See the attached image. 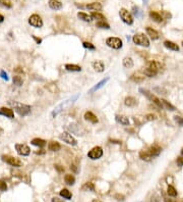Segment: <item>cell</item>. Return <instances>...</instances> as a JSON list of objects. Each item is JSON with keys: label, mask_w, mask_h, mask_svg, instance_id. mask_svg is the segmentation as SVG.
Wrapping results in <instances>:
<instances>
[{"label": "cell", "mask_w": 183, "mask_h": 202, "mask_svg": "<svg viewBox=\"0 0 183 202\" xmlns=\"http://www.w3.org/2000/svg\"><path fill=\"white\" fill-rule=\"evenodd\" d=\"M79 97V94H77V95L72 96V97L68 98L67 100H65V101H63V102H61L60 104H58L57 106L55 107V108L52 110L51 112V117H56V116L58 115V114L60 113L61 111H63V110H65V109L67 108V107H69L70 105L73 104L75 101H77V99Z\"/></svg>", "instance_id": "obj_1"}, {"label": "cell", "mask_w": 183, "mask_h": 202, "mask_svg": "<svg viewBox=\"0 0 183 202\" xmlns=\"http://www.w3.org/2000/svg\"><path fill=\"white\" fill-rule=\"evenodd\" d=\"M10 104L13 107L14 111L19 114V116H27L32 112V107L28 104L21 102H10Z\"/></svg>", "instance_id": "obj_2"}, {"label": "cell", "mask_w": 183, "mask_h": 202, "mask_svg": "<svg viewBox=\"0 0 183 202\" xmlns=\"http://www.w3.org/2000/svg\"><path fill=\"white\" fill-rule=\"evenodd\" d=\"M132 41H133L134 44L138 45V46H142V47L150 46V40H148V38L146 37L144 34H142V33H137V34H135V35L133 36V38H132Z\"/></svg>", "instance_id": "obj_3"}, {"label": "cell", "mask_w": 183, "mask_h": 202, "mask_svg": "<svg viewBox=\"0 0 183 202\" xmlns=\"http://www.w3.org/2000/svg\"><path fill=\"white\" fill-rule=\"evenodd\" d=\"M106 45L112 49L119 50V49L122 48L123 42H122V40L118 37H109L106 39Z\"/></svg>", "instance_id": "obj_4"}, {"label": "cell", "mask_w": 183, "mask_h": 202, "mask_svg": "<svg viewBox=\"0 0 183 202\" xmlns=\"http://www.w3.org/2000/svg\"><path fill=\"white\" fill-rule=\"evenodd\" d=\"M103 153H104V151H103L102 147L101 146H95L88 152V157L91 158L92 160H97V159H99V158L102 157Z\"/></svg>", "instance_id": "obj_5"}, {"label": "cell", "mask_w": 183, "mask_h": 202, "mask_svg": "<svg viewBox=\"0 0 183 202\" xmlns=\"http://www.w3.org/2000/svg\"><path fill=\"white\" fill-rule=\"evenodd\" d=\"M29 23H30L31 26L34 27V28H37V29H40L42 28L44 23H43V19L42 17L37 13H34L29 17Z\"/></svg>", "instance_id": "obj_6"}, {"label": "cell", "mask_w": 183, "mask_h": 202, "mask_svg": "<svg viewBox=\"0 0 183 202\" xmlns=\"http://www.w3.org/2000/svg\"><path fill=\"white\" fill-rule=\"evenodd\" d=\"M119 15H120L121 21H122L123 23H125L126 25H132V23H133V17H132V14L130 13L126 8H120Z\"/></svg>", "instance_id": "obj_7"}, {"label": "cell", "mask_w": 183, "mask_h": 202, "mask_svg": "<svg viewBox=\"0 0 183 202\" xmlns=\"http://www.w3.org/2000/svg\"><path fill=\"white\" fill-rule=\"evenodd\" d=\"M59 139H60L61 141L65 142L66 144L71 145V146H75V145L77 144V141L75 140V138H74L71 134H69V133H67V132L61 133V134L59 135Z\"/></svg>", "instance_id": "obj_8"}, {"label": "cell", "mask_w": 183, "mask_h": 202, "mask_svg": "<svg viewBox=\"0 0 183 202\" xmlns=\"http://www.w3.org/2000/svg\"><path fill=\"white\" fill-rule=\"evenodd\" d=\"M16 150V153L21 156H29L31 154V148L26 144H21V143H16L14 145Z\"/></svg>", "instance_id": "obj_9"}, {"label": "cell", "mask_w": 183, "mask_h": 202, "mask_svg": "<svg viewBox=\"0 0 183 202\" xmlns=\"http://www.w3.org/2000/svg\"><path fill=\"white\" fill-rule=\"evenodd\" d=\"M2 160L6 162L7 164L11 165L13 167H19L23 165L21 160H19V158L13 157V156H8V155H2Z\"/></svg>", "instance_id": "obj_10"}, {"label": "cell", "mask_w": 183, "mask_h": 202, "mask_svg": "<svg viewBox=\"0 0 183 202\" xmlns=\"http://www.w3.org/2000/svg\"><path fill=\"white\" fill-rule=\"evenodd\" d=\"M109 80H110V78L109 77H106L105 79H103V80H101L100 82H98L97 84H96L95 86L94 87H92V88L90 89V91H89V93L90 94H92V93H94V92H96V91H98V90H100L101 88H103V87L106 85L108 82H109Z\"/></svg>", "instance_id": "obj_11"}, {"label": "cell", "mask_w": 183, "mask_h": 202, "mask_svg": "<svg viewBox=\"0 0 183 202\" xmlns=\"http://www.w3.org/2000/svg\"><path fill=\"white\" fill-rule=\"evenodd\" d=\"M0 115L6 116L8 119H14L13 109L8 108V107H1L0 108Z\"/></svg>", "instance_id": "obj_12"}, {"label": "cell", "mask_w": 183, "mask_h": 202, "mask_svg": "<svg viewBox=\"0 0 183 202\" xmlns=\"http://www.w3.org/2000/svg\"><path fill=\"white\" fill-rule=\"evenodd\" d=\"M84 117H85L86 121H90L91 123H94V125L99 123V119H98V116L96 115V114H94L92 111H87L86 113H85Z\"/></svg>", "instance_id": "obj_13"}, {"label": "cell", "mask_w": 183, "mask_h": 202, "mask_svg": "<svg viewBox=\"0 0 183 202\" xmlns=\"http://www.w3.org/2000/svg\"><path fill=\"white\" fill-rule=\"evenodd\" d=\"M92 66L97 72H103L105 70V64L102 60H95L92 62Z\"/></svg>", "instance_id": "obj_14"}, {"label": "cell", "mask_w": 183, "mask_h": 202, "mask_svg": "<svg viewBox=\"0 0 183 202\" xmlns=\"http://www.w3.org/2000/svg\"><path fill=\"white\" fill-rule=\"evenodd\" d=\"M48 5L49 7L53 10H59L62 8L63 4L60 0H49L48 1Z\"/></svg>", "instance_id": "obj_15"}, {"label": "cell", "mask_w": 183, "mask_h": 202, "mask_svg": "<svg viewBox=\"0 0 183 202\" xmlns=\"http://www.w3.org/2000/svg\"><path fill=\"white\" fill-rule=\"evenodd\" d=\"M48 149L52 152H57L61 149V145L57 141H50L48 143Z\"/></svg>", "instance_id": "obj_16"}, {"label": "cell", "mask_w": 183, "mask_h": 202, "mask_svg": "<svg viewBox=\"0 0 183 202\" xmlns=\"http://www.w3.org/2000/svg\"><path fill=\"white\" fill-rule=\"evenodd\" d=\"M31 144L34 145V146H37L39 148H43L47 145V142L44 139H41V138H35L31 141Z\"/></svg>", "instance_id": "obj_17"}, {"label": "cell", "mask_w": 183, "mask_h": 202, "mask_svg": "<svg viewBox=\"0 0 183 202\" xmlns=\"http://www.w3.org/2000/svg\"><path fill=\"white\" fill-rule=\"evenodd\" d=\"M146 34H148V36H150V37H151V39L158 40V39H159V37H160L159 33H158L157 31L155 30V29L151 28V27H146Z\"/></svg>", "instance_id": "obj_18"}, {"label": "cell", "mask_w": 183, "mask_h": 202, "mask_svg": "<svg viewBox=\"0 0 183 202\" xmlns=\"http://www.w3.org/2000/svg\"><path fill=\"white\" fill-rule=\"evenodd\" d=\"M164 46L167 49H169V50H172V51H179L178 45H177L176 43H174V42L169 41V40H166V41L164 42Z\"/></svg>", "instance_id": "obj_19"}, {"label": "cell", "mask_w": 183, "mask_h": 202, "mask_svg": "<svg viewBox=\"0 0 183 202\" xmlns=\"http://www.w3.org/2000/svg\"><path fill=\"white\" fill-rule=\"evenodd\" d=\"M161 152H162V148H161L160 146H158V145H153V146L150 148V150H148V153L151 154L152 157L159 156Z\"/></svg>", "instance_id": "obj_20"}, {"label": "cell", "mask_w": 183, "mask_h": 202, "mask_svg": "<svg viewBox=\"0 0 183 202\" xmlns=\"http://www.w3.org/2000/svg\"><path fill=\"white\" fill-rule=\"evenodd\" d=\"M115 119L117 123H120V125H125V127L129 125V119H128V117L125 115H116Z\"/></svg>", "instance_id": "obj_21"}, {"label": "cell", "mask_w": 183, "mask_h": 202, "mask_svg": "<svg viewBox=\"0 0 183 202\" xmlns=\"http://www.w3.org/2000/svg\"><path fill=\"white\" fill-rule=\"evenodd\" d=\"M64 68L68 72H81V67L77 64H71V63H66L64 65Z\"/></svg>", "instance_id": "obj_22"}, {"label": "cell", "mask_w": 183, "mask_h": 202, "mask_svg": "<svg viewBox=\"0 0 183 202\" xmlns=\"http://www.w3.org/2000/svg\"><path fill=\"white\" fill-rule=\"evenodd\" d=\"M124 104L128 107H133L137 104V100L134 97H132V96H127L124 99Z\"/></svg>", "instance_id": "obj_23"}, {"label": "cell", "mask_w": 183, "mask_h": 202, "mask_svg": "<svg viewBox=\"0 0 183 202\" xmlns=\"http://www.w3.org/2000/svg\"><path fill=\"white\" fill-rule=\"evenodd\" d=\"M86 7L88 8V9H90V10H95V11H97V10H101V9L103 8L102 3H100V2H92V3H89V4L86 5Z\"/></svg>", "instance_id": "obj_24"}, {"label": "cell", "mask_w": 183, "mask_h": 202, "mask_svg": "<svg viewBox=\"0 0 183 202\" xmlns=\"http://www.w3.org/2000/svg\"><path fill=\"white\" fill-rule=\"evenodd\" d=\"M77 17H79V19H81V21H87V23H91V21H93V17L90 15V14L88 13H85V12H77Z\"/></svg>", "instance_id": "obj_25"}, {"label": "cell", "mask_w": 183, "mask_h": 202, "mask_svg": "<svg viewBox=\"0 0 183 202\" xmlns=\"http://www.w3.org/2000/svg\"><path fill=\"white\" fill-rule=\"evenodd\" d=\"M150 17H151L154 21H156V23H162L163 21L162 15L157 11H150Z\"/></svg>", "instance_id": "obj_26"}, {"label": "cell", "mask_w": 183, "mask_h": 202, "mask_svg": "<svg viewBox=\"0 0 183 202\" xmlns=\"http://www.w3.org/2000/svg\"><path fill=\"white\" fill-rule=\"evenodd\" d=\"M122 64H123V66L125 67V68H131V67H133V60H132L131 57L126 56V57L123 58Z\"/></svg>", "instance_id": "obj_27"}, {"label": "cell", "mask_w": 183, "mask_h": 202, "mask_svg": "<svg viewBox=\"0 0 183 202\" xmlns=\"http://www.w3.org/2000/svg\"><path fill=\"white\" fill-rule=\"evenodd\" d=\"M139 158H140L141 160H144V161H151L152 160V156H151V154L148 153V151H140L139 152Z\"/></svg>", "instance_id": "obj_28"}, {"label": "cell", "mask_w": 183, "mask_h": 202, "mask_svg": "<svg viewBox=\"0 0 183 202\" xmlns=\"http://www.w3.org/2000/svg\"><path fill=\"white\" fill-rule=\"evenodd\" d=\"M59 195H60L61 197L64 198V199H67V200H70L72 197L71 192H70L68 189H62V190L59 192Z\"/></svg>", "instance_id": "obj_29"}, {"label": "cell", "mask_w": 183, "mask_h": 202, "mask_svg": "<svg viewBox=\"0 0 183 202\" xmlns=\"http://www.w3.org/2000/svg\"><path fill=\"white\" fill-rule=\"evenodd\" d=\"M91 16L93 17V19H97L98 21H105V19H106V17H105L104 14L100 13V12H97V11H93L92 12V14H91Z\"/></svg>", "instance_id": "obj_30"}, {"label": "cell", "mask_w": 183, "mask_h": 202, "mask_svg": "<svg viewBox=\"0 0 183 202\" xmlns=\"http://www.w3.org/2000/svg\"><path fill=\"white\" fill-rule=\"evenodd\" d=\"M161 103H162V105H163V108H166V109H168V110H171V111H174V110H175V106L172 105L169 101H167V100L161 99Z\"/></svg>", "instance_id": "obj_31"}, {"label": "cell", "mask_w": 183, "mask_h": 202, "mask_svg": "<svg viewBox=\"0 0 183 202\" xmlns=\"http://www.w3.org/2000/svg\"><path fill=\"white\" fill-rule=\"evenodd\" d=\"M64 181L67 185H70V186H71V185H73V184L75 183V178H74L73 174H67L64 176Z\"/></svg>", "instance_id": "obj_32"}, {"label": "cell", "mask_w": 183, "mask_h": 202, "mask_svg": "<svg viewBox=\"0 0 183 202\" xmlns=\"http://www.w3.org/2000/svg\"><path fill=\"white\" fill-rule=\"evenodd\" d=\"M144 76H146V77L153 78V77H156V76H157L158 72L157 70H152V68H150V67H146V68H144Z\"/></svg>", "instance_id": "obj_33"}, {"label": "cell", "mask_w": 183, "mask_h": 202, "mask_svg": "<svg viewBox=\"0 0 183 202\" xmlns=\"http://www.w3.org/2000/svg\"><path fill=\"white\" fill-rule=\"evenodd\" d=\"M68 129H69V130L71 131L72 133H74V134H77V135H83V133L79 132V129H81V125H77V123H72V125H69V127H68Z\"/></svg>", "instance_id": "obj_34"}, {"label": "cell", "mask_w": 183, "mask_h": 202, "mask_svg": "<svg viewBox=\"0 0 183 202\" xmlns=\"http://www.w3.org/2000/svg\"><path fill=\"white\" fill-rule=\"evenodd\" d=\"M139 92H140V93L142 94V95L146 96V97L148 98V99L151 100V101H152V100H153V98L155 97V95H154L153 93H151V92H150V91H148V90H146V89L139 88Z\"/></svg>", "instance_id": "obj_35"}, {"label": "cell", "mask_w": 183, "mask_h": 202, "mask_svg": "<svg viewBox=\"0 0 183 202\" xmlns=\"http://www.w3.org/2000/svg\"><path fill=\"white\" fill-rule=\"evenodd\" d=\"M12 81H13V84L15 85V86H17V87H21V86H23V78L21 77V76H14L13 78H12Z\"/></svg>", "instance_id": "obj_36"}, {"label": "cell", "mask_w": 183, "mask_h": 202, "mask_svg": "<svg viewBox=\"0 0 183 202\" xmlns=\"http://www.w3.org/2000/svg\"><path fill=\"white\" fill-rule=\"evenodd\" d=\"M83 190L85 191H91V192H95V186H94V184L92 183V182H88V183H86L83 186Z\"/></svg>", "instance_id": "obj_37"}, {"label": "cell", "mask_w": 183, "mask_h": 202, "mask_svg": "<svg viewBox=\"0 0 183 202\" xmlns=\"http://www.w3.org/2000/svg\"><path fill=\"white\" fill-rule=\"evenodd\" d=\"M148 67L158 72V70L161 68V63L158 62V61H150V62H148Z\"/></svg>", "instance_id": "obj_38"}, {"label": "cell", "mask_w": 183, "mask_h": 202, "mask_svg": "<svg viewBox=\"0 0 183 202\" xmlns=\"http://www.w3.org/2000/svg\"><path fill=\"white\" fill-rule=\"evenodd\" d=\"M132 14H133L134 16H136L137 19H138V17H141V16H142V11H141V9L139 8V7L132 6Z\"/></svg>", "instance_id": "obj_39"}, {"label": "cell", "mask_w": 183, "mask_h": 202, "mask_svg": "<svg viewBox=\"0 0 183 202\" xmlns=\"http://www.w3.org/2000/svg\"><path fill=\"white\" fill-rule=\"evenodd\" d=\"M0 5L2 7H5V8H11L12 7V2L11 0H0Z\"/></svg>", "instance_id": "obj_40"}, {"label": "cell", "mask_w": 183, "mask_h": 202, "mask_svg": "<svg viewBox=\"0 0 183 202\" xmlns=\"http://www.w3.org/2000/svg\"><path fill=\"white\" fill-rule=\"evenodd\" d=\"M96 26H97V28L104 29V30H109L110 29L109 23H107L106 21H98V23H96Z\"/></svg>", "instance_id": "obj_41"}, {"label": "cell", "mask_w": 183, "mask_h": 202, "mask_svg": "<svg viewBox=\"0 0 183 202\" xmlns=\"http://www.w3.org/2000/svg\"><path fill=\"white\" fill-rule=\"evenodd\" d=\"M167 193H168V195L169 196H171V197H175V196H177V191H176V189L174 188L173 186H168V189H167Z\"/></svg>", "instance_id": "obj_42"}, {"label": "cell", "mask_w": 183, "mask_h": 202, "mask_svg": "<svg viewBox=\"0 0 183 202\" xmlns=\"http://www.w3.org/2000/svg\"><path fill=\"white\" fill-rule=\"evenodd\" d=\"M130 80L132 82H134V83H141L144 80V78L140 77V76H137V74H132L131 77H130Z\"/></svg>", "instance_id": "obj_43"}, {"label": "cell", "mask_w": 183, "mask_h": 202, "mask_svg": "<svg viewBox=\"0 0 183 202\" xmlns=\"http://www.w3.org/2000/svg\"><path fill=\"white\" fill-rule=\"evenodd\" d=\"M83 46L85 48H87L88 50H96V47L94 44H92L91 42H88V41H84L83 42Z\"/></svg>", "instance_id": "obj_44"}, {"label": "cell", "mask_w": 183, "mask_h": 202, "mask_svg": "<svg viewBox=\"0 0 183 202\" xmlns=\"http://www.w3.org/2000/svg\"><path fill=\"white\" fill-rule=\"evenodd\" d=\"M0 191L1 192L7 191V184L4 181H2V180H0Z\"/></svg>", "instance_id": "obj_45"}, {"label": "cell", "mask_w": 183, "mask_h": 202, "mask_svg": "<svg viewBox=\"0 0 183 202\" xmlns=\"http://www.w3.org/2000/svg\"><path fill=\"white\" fill-rule=\"evenodd\" d=\"M156 119H157V116L154 113H148L144 116V119H146V121H155Z\"/></svg>", "instance_id": "obj_46"}, {"label": "cell", "mask_w": 183, "mask_h": 202, "mask_svg": "<svg viewBox=\"0 0 183 202\" xmlns=\"http://www.w3.org/2000/svg\"><path fill=\"white\" fill-rule=\"evenodd\" d=\"M0 77L2 78L3 80H5V81H8V74H7V72H5V70H0Z\"/></svg>", "instance_id": "obj_47"}, {"label": "cell", "mask_w": 183, "mask_h": 202, "mask_svg": "<svg viewBox=\"0 0 183 202\" xmlns=\"http://www.w3.org/2000/svg\"><path fill=\"white\" fill-rule=\"evenodd\" d=\"M174 119H175V121H176L177 123H178L179 125H183V119L181 117V116H179V115H176V116H174Z\"/></svg>", "instance_id": "obj_48"}, {"label": "cell", "mask_w": 183, "mask_h": 202, "mask_svg": "<svg viewBox=\"0 0 183 202\" xmlns=\"http://www.w3.org/2000/svg\"><path fill=\"white\" fill-rule=\"evenodd\" d=\"M54 167H55V170H57L58 172H64V167L61 166V165H59V164H55L54 165Z\"/></svg>", "instance_id": "obj_49"}, {"label": "cell", "mask_w": 183, "mask_h": 202, "mask_svg": "<svg viewBox=\"0 0 183 202\" xmlns=\"http://www.w3.org/2000/svg\"><path fill=\"white\" fill-rule=\"evenodd\" d=\"M114 198H115L116 200H118V201H123L124 200V195H122V194H116L115 196H114Z\"/></svg>", "instance_id": "obj_50"}, {"label": "cell", "mask_w": 183, "mask_h": 202, "mask_svg": "<svg viewBox=\"0 0 183 202\" xmlns=\"http://www.w3.org/2000/svg\"><path fill=\"white\" fill-rule=\"evenodd\" d=\"M177 165L178 166H183V156H180V157H177Z\"/></svg>", "instance_id": "obj_51"}, {"label": "cell", "mask_w": 183, "mask_h": 202, "mask_svg": "<svg viewBox=\"0 0 183 202\" xmlns=\"http://www.w3.org/2000/svg\"><path fill=\"white\" fill-rule=\"evenodd\" d=\"M151 202H161V199L158 195H154L153 197H152Z\"/></svg>", "instance_id": "obj_52"}, {"label": "cell", "mask_w": 183, "mask_h": 202, "mask_svg": "<svg viewBox=\"0 0 183 202\" xmlns=\"http://www.w3.org/2000/svg\"><path fill=\"white\" fill-rule=\"evenodd\" d=\"M32 38L35 40L37 44H41V43H42V39H41V38H38V37H36V36H34V35L32 36Z\"/></svg>", "instance_id": "obj_53"}, {"label": "cell", "mask_w": 183, "mask_h": 202, "mask_svg": "<svg viewBox=\"0 0 183 202\" xmlns=\"http://www.w3.org/2000/svg\"><path fill=\"white\" fill-rule=\"evenodd\" d=\"M154 90H155V91H159V93H160V94H161V92H163V94L166 93V90H165V89H163V88H155Z\"/></svg>", "instance_id": "obj_54"}, {"label": "cell", "mask_w": 183, "mask_h": 202, "mask_svg": "<svg viewBox=\"0 0 183 202\" xmlns=\"http://www.w3.org/2000/svg\"><path fill=\"white\" fill-rule=\"evenodd\" d=\"M14 72H19V74H23V70L21 68V67H16L15 70H14Z\"/></svg>", "instance_id": "obj_55"}, {"label": "cell", "mask_w": 183, "mask_h": 202, "mask_svg": "<svg viewBox=\"0 0 183 202\" xmlns=\"http://www.w3.org/2000/svg\"><path fill=\"white\" fill-rule=\"evenodd\" d=\"M52 202H64V201L61 200V199H59L58 197H53L52 198Z\"/></svg>", "instance_id": "obj_56"}, {"label": "cell", "mask_w": 183, "mask_h": 202, "mask_svg": "<svg viewBox=\"0 0 183 202\" xmlns=\"http://www.w3.org/2000/svg\"><path fill=\"white\" fill-rule=\"evenodd\" d=\"M165 202H176L173 199H169V198H165Z\"/></svg>", "instance_id": "obj_57"}, {"label": "cell", "mask_w": 183, "mask_h": 202, "mask_svg": "<svg viewBox=\"0 0 183 202\" xmlns=\"http://www.w3.org/2000/svg\"><path fill=\"white\" fill-rule=\"evenodd\" d=\"M110 142L111 143H116V144H121L120 141H115V140H110Z\"/></svg>", "instance_id": "obj_58"}, {"label": "cell", "mask_w": 183, "mask_h": 202, "mask_svg": "<svg viewBox=\"0 0 183 202\" xmlns=\"http://www.w3.org/2000/svg\"><path fill=\"white\" fill-rule=\"evenodd\" d=\"M3 21H4V16H3L2 14H0V23H3Z\"/></svg>", "instance_id": "obj_59"}, {"label": "cell", "mask_w": 183, "mask_h": 202, "mask_svg": "<svg viewBox=\"0 0 183 202\" xmlns=\"http://www.w3.org/2000/svg\"><path fill=\"white\" fill-rule=\"evenodd\" d=\"M70 168H72V170H74V172H77V167H75V165H74V164H72V165H71V166H70Z\"/></svg>", "instance_id": "obj_60"}, {"label": "cell", "mask_w": 183, "mask_h": 202, "mask_svg": "<svg viewBox=\"0 0 183 202\" xmlns=\"http://www.w3.org/2000/svg\"><path fill=\"white\" fill-rule=\"evenodd\" d=\"M142 1H144V3H148V0H142Z\"/></svg>", "instance_id": "obj_61"}, {"label": "cell", "mask_w": 183, "mask_h": 202, "mask_svg": "<svg viewBox=\"0 0 183 202\" xmlns=\"http://www.w3.org/2000/svg\"><path fill=\"white\" fill-rule=\"evenodd\" d=\"M93 202H101V201H99V200H98V199H96V200H94Z\"/></svg>", "instance_id": "obj_62"}, {"label": "cell", "mask_w": 183, "mask_h": 202, "mask_svg": "<svg viewBox=\"0 0 183 202\" xmlns=\"http://www.w3.org/2000/svg\"><path fill=\"white\" fill-rule=\"evenodd\" d=\"M181 154H182V156H183V149L181 150Z\"/></svg>", "instance_id": "obj_63"}, {"label": "cell", "mask_w": 183, "mask_h": 202, "mask_svg": "<svg viewBox=\"0 0 183 202\" xmlns=\"http://www.w3.org/2000/svg\"><path fill=\"white\" fill-rule=\"evenodd\" d=\"M182 46H183V41H182Z\"/></svg>", "instance_id": "obj_64"}]
</instances>
